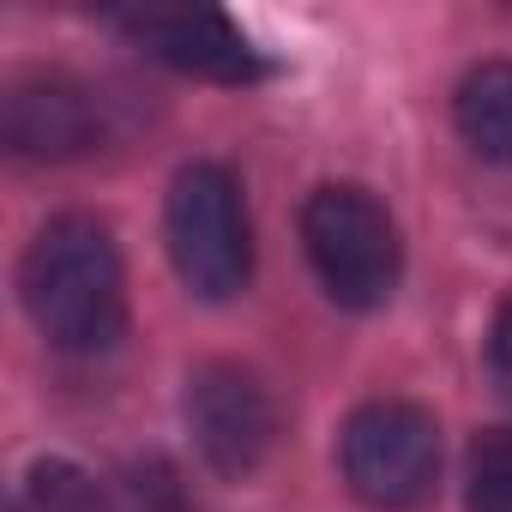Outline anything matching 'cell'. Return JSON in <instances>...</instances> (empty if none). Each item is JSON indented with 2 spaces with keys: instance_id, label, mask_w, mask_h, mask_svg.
<instances>
[{
  "instance_id": "obj_9",
  "label": "cell",
  "mask_w": 512,
  "mask_h": 512,
  "mask_svg": "<svg viewBox=\"0 0 512 512\" xmlns=\"http://www.w3.org/2000/svg\"><path fill=\"white\" fill-rule=\"evenodd\" d=\"M464 506L470 512H512V428H488L464 464Z\"/></svg>"
},
{
  "instance_id": "obj_6",
  "label": "cell",
  "mask_w": 512,
  "mask_h": 512,
  "mask_svg": "<svg viewBox=\"0 0 512 512\" xmlns=\"http://www.w3.org/2000/svg\"><path fill=\"white\" fill-rule=\"evenodd\" d=\"M121 31L157 55L163 67L175 73H193V79H211V85H253L266 79V61L253 49L223 13H205V7H181V13H163V7H145V13H127Z\"/></svg>"
},
{
  "instance_id": "obj_3",
  "label": "cell",
  "mask_w": 512,
  "mask_h": 512,
  "mask_svg": "<svg viewBox=\"0 0 512 512\" xmlns=\"http://www.w3.org/2000/svg\"><path fill=\"white\" fill-rule=\"evenodd\" d=\"M302 241L332 302L380 308L398 290V266H404L398 223L368 187H350V181L320 187L302 211Z\"/></svg>"
},
{
  "instance_id": "obj_5",
  "label": "cell",
  "mask_w": 512,
  "mask_h": 512,
  "mask_svg": "<svg viewBox=\"0 0 512 512\" xmlns=\"http://www.w3.org/2000/svg\"><path fill=\"white\" fill-rule=\"evenodd\" d=\"M187 428L211 470L247 476L278 446V404L260 374H247L235 362H205L187 380Z\"/></svg>"
},
{
  "instance_id": "obj_11",
  "label": "cell",
  "mask_w": 512,
  "mask_h": 512,
  "mask_svg": "<svg viewBox=\"0 0 512 512\" xmlns=\"http://www.w3.org/2000/svg\"><path fill=\"white\" fill-rule=\"evenodd\" d=\"M488 368H494L500 392L512 398V302L494 314V332H488Z\"/></svg>"
},
{
  "instance_id": "obj_10",
  "label": "cell",
  "mask_w": 512,
  "mask_h": 512,
  "mask_svg": "<svg viewBox=\"0 0 512 512\" xmlns=\"http://www.w3.org/2000/svg\"><path fill=\"white\" fill-rule=\"evenodd\" d=\"M31 500H37V512H115L103 500V488L67 458H49L31 470Z\"/></svg>"
},
{
  "instance_id": "obj_7",
  "label": "cell",
  "mask_w": 512,
  "mask_h": 512,
  "mask_svg": "<svg viewBox=\"0 0 512 512\" xmlns=\"http://www.w3.org/2000/svg\"><path fill=\"white\" fill-rule=\"evenodd\" d=\"M7 145L19 157H37V163H67L79 151L97 145L103 133V115L91 103V91L79 79H61V73H31V79H13L7 91Z\"/></svg>"
},
{
  "instance_id": "obj_8",
  "label": "cell",
  "mask_w": 512,
  "mask_h": 512,
  "mask_svg": "<svg viewBox=\"0 0 512 512\" xmlns=\"http://www.w3.org/2000/svg\"><path fill=\"white\" fill-rule=\"evenodd\" d=\"M452 121L476 157L512 163V61H482L476 73H464L452 97Z\"/></svg>"
},
{
  "instance_id": "obj_4",
  "label": "cell",
  "mask_w": 512,
  "mask_h": 512,
  "mask_svg": "<svg viewBox=\"0 0 512 512\" xmlns=\"http://www.w3.org/2000/svg\"><path fill=\"white\" fill-rule=\"evenodd\" d=\"M338 464H344V482L356 500H368L380 512L422 506L440 476V428L422 404L374 398L344 422Z\"/></svg>"
},
{
  "instance_id": "obj_1",
  "label": "cell",
  "mask_w": 512,
  "mask_h": 512,
  "mask_svg": "<svg viewBox=\"0 0 512 512\" xmlns=\"http://www.w3.org/2000/svg\"><path fill=\"white\" fill-rule=\"evenodd\" d=\"M19 296L55 350L97 356L127 326V278L115 235L97 217H55L25 247Z\"/></svg>"
},
{
  "instance_id": "obj_2",
  "label": "cell",
  "mask_w": 512,
  "mask_h": 512,
  "mask_svg": "<svg viewBox=\"0 0 512 512\" xmlns=\"http://www.w3.org/2000/svg\"><path fill=\"white\" fill-rule=\"evenodd\" d=\"M169 260L199 302H229L253 278V223L223 163H187L169 181Z\"/></svg>"
}]
</instances>
